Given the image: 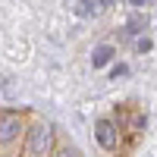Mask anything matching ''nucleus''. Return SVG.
<instances>
[{
	"label": "nucleus",
	"mask_w": 157,
	"mask_h": 157,
	"mask_svg": "<svg viewBox=\"0 0 157 157\" xmlns=\"http://www.w3.org/2000/svg\"><path fill=\"white\" fill-rule=\"evenodd\" d=\"M113 57V47H107V44H101L98 50H94V57H91V60H94V66H107V60Z\"/></svg>",
	"instance_id": "nucleus-4"
},
{
	"label": "nucleus",
	"mask_w": 157,
	"mask_h": 157,
	"mask_svg": "<svg viewBox=\"0 0 157 157\" xmlns=\"http://www.w3.org/2000/svg\"><path fill=\"white\" fill-rule=\"evenodd\" d=\"M22 135V116L13 110H0V154H6Z\"/></svg>",
	"instance_id": "nucleus-1"
},
{
	"label": "nucleus",
	"mask_w": 157,
	"mask_h": 157,
	"mask_svg": "<svg viewBox=\"0 0 157 157\" xmlns=\"http://www.w3.org/2000/svg\"><path fill=\"white\" fill-rule=\"evenodd\" d=\"M50 126H35L29 132V141H25V154L29 157H47L50 151Z\"/></svg>",
	"instance_id": "nucleus-2"
},
{
	"label": "nucleus",
	"mask_w": 157,
	"mask_h": 157,
	"mask_svg": "<svg viewBox=\"0 0 157 157\" xmlns=\"http://www.w3.org/2000/svg\"><path fill=\"white\" fill-rule=\"evenodd\" d=\"M94 135H98V145L107 148V151H113L116 145H120V135H116L113 120H98V123H94Z\"/></svg>",
	"instance_id": "nucleus-3"
},
{
	"label": "nucleus",
	"mask_w": 157,
	"mask_h": 157,
	"mask_svg": "<svg viewBox=\"0 0 157 157\" xmlns=\"http://www.w3.org/2000/svg\"><path fill=\"white\" fill-rule=\"evenodd\" d=\"M57 157H78V154H75V151H72V148H63V151H60V154H57Z\"/></svg>",
	"instance_id": "nucleus-6"
},
{
	"label": "nucleus",
	"mask_w": 157,
	"mask_h": 157,
	"mask_svg": "<svg viewBox=\"0 0 157 157\" xmlns=\"http://www.w3.org/2000/svg\"><path fill=\"white\" fill-rule=\"evenodd\" d=\"M104 6H107V3H78L75 13H78V16H91V13H101Z\"/></svg>",
	"instance_id": "nucleus-5"
}]
</instances>
